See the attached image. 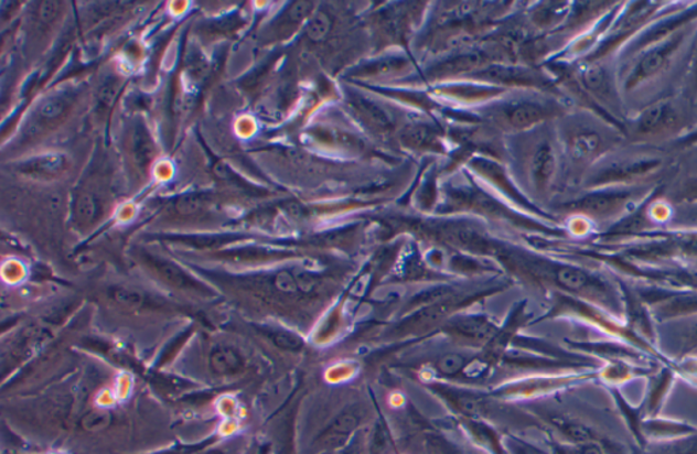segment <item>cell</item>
<instances>
[{"instance_id": "6da1fadb", "label": "cell", "mask_w": 697, "mask_h": 454, "mask_svg": "<svg viewBox=\"0 0 697 454\" xmlns=\"http://www.w3.org/2000/svg\"><path fill=\"white\" fill-rule=\"evenodd\" d=\"M603 248L637 264L697 271V230L664 229Z\"/></svg>"}, {"instance_id": "7a4b0ae2", "label": "cell", "mask_w": 697, "mask_h": 454, "mask_svg": "<svg viewBox=\"0 0 697 454\" xmlns=\"http://www.w3.org/2000/svg\"><path fill=\"white\" fill-rule=\"evenodd\" d=\"M696 31L697 22L685 26L669 39L650 45L630 61L621 63L618 75L621 95L626 96L642 90L643 87L664 77L682 55L685 45L693 42Z\"/></svg>"}, {"instance_id": "3957f363", "label": "cell", "mask_w": 697, "mask_h": 454, "mask_svg": "<svg viewBox=\"0 0 697 454\" xmlns=\"http://www.w3.org/2000/svg\"><path fill=\"white\" fill-rule=\"evenodd\" d=\"M689 105L682 96H666L646 105L626 119L624 139L631 143H654L678 139L687 132Z\"/></svg>"}, {"instance_id": "277c9868", "label": "cell", "mask_w": 697, "mask_h": 454, "mask_svg": "<svg viewBox=\"0 0 697 454\" xmlns=\"http://www.w3.org/2000/svg\"><path fill=\"white\" fill-rule=\"evenodd\" d=\"M655 186H619V188L589 190L582 196L561 206L573 217L607 227L618 223L652 194Z\"/></svg>"}, {"instance_id": "5b68a950", "label": "cell", "mask_w": 697, "mask_h": 454, "mask_svg": "<svg viewBox=\"0 0 697 454\" xmlns=\"http://www.w3.org/2000/svg\"><path fill=\"white\" fill-rule=\"evenodd\" d=\"M678 6L679 3L675 2H624L605 37L596 51L586 57V62H607L610 57L619 56L644 29Z\"/></svg>"}, {"instance_id": "8992f818", "label": "cell", "mask_w": 697, "mask_h": 454, "mask_svg": "<svg viewBox=\"0 0 697 454\" xmlns=\"http://www.w3.org/2000/svg\"><path fill=\"white\" fill-rule=\"evenodd\" d=\"M666 160L658 155L636 154L603 160L589 172L586 190L619 188V186L652 185L661 176Z\"/></svg>"}, {"instance_id": "52a82bcc", "label": "cell", "mask_w": 697, "mask_h": 454, "mask_svg": "<svg viewBox=\"0 0 697 454\" xmlns=\"http://www.w3.org/2000/svg\"><path fill=\"white\" fill-rule=\"evenodd\" d=\"M202 372L216 383L239 381L254 368V355L235 337L207 336L202 342Z\"/></svg>"}, {"instance_id": "ba28073f", "label": "cell", "mask_w": 697, "mask_h": 454, "mask_svg": "<svg viewBox=\"0 0 697 454\" xmlns=\"http://www.w3.org/2000/svg\"><path fill=\"white\" fill-rule=\"evenodd\" d=\"M623 141V133L612 127L575 123L565 133L567 160L580 173L590 172Z\"/></svg>"}, {"instance_id": "9c48e42d", "label": "cell", "mask_w": 697, "mask_h": 454, "mask_svg": "<svg viewBox=\"0 0 697 454\" xmlns=\"http://www.w3.org/2000/svg\"><path fill=\"white\" fill-rule=\"evenodd\" d=\"M577 85L598 107L621 123H626L618 75L612 73L605 62H585L578 72Z\"/></svg>"}, {"instance_id": "30bf717a", "label": "cell", "mask_w": 697, "mask_h": 454, "mask_svg": "<svg viewBox=\"0 0 697 454\" xmlns=\"http://www.w3.org/2000/svg\"><path fill=\"white\" fill-rule=\"evenodd\" d=\"M648 306L656 324H666L697 316V290H666L633 287Z\"/></svg>"}, {"instance_id": "8fae6325", "label": "cell", "mask_w": 697, "mask_h": 454, "mask_svg": "<svg viewBox=\"0 0 697 454\" xmlns=\"http://www.w3.org/2000/svg\"><path fill=\"white\" fill-rule=\"evenodd\" d=\"M365 419H367V411L362 406L346 407L315 435L310 447L312 454L346 447L354 436L362 432Z\"/></svg>"}, {"instance_id": "7c38bea8", "label": "cell", "mask_w": 697, "mask_h": 454, "mask_svg": "<svg viewBox=\"0 0 697 454\" xmlns=\"http://www.w3.org/2000/svg\"><path fill=\"white\" fill-rule=\"evenodd\" d=\"M567 345L571 348V352L585 355L596 360H630V363L662 366L660 360H656L652 355L639 350V348L626 343L618 340H597V342H578L567 340ZM665 366V365H664Z\"/></svg>"}, {"instance_id": "4fadbf2b", "label": "cell", "mask_w": 697, "mask_h": 454, "mask_svg": "<svg viewBox=\"0 0 697 454\" xmlns=\"http://www.w3.org/2000/svg\"><path fill=\"white\" fill-rule=\"evenodd\" d=\"M658 346L672 360L697 355V316L660 324Z\"/></svg>"}, {"instance_id": "5bb4252c", "label": "cell", "mask_w": 697, "mask_h": 454, "mask_svg": "<svg viewBox=\"0 0 697 454\" xmlns=\"http://www.w3.org/2000/svg\"><path fill=\"white\" fill-rule=\"evenodd\" d=\"M431 389L461 419H481L485 415L487 400L479 392L449 387L446 383H431Z\"/></svg>"}, {"instance_id": "9a60e30c", "label": "cell", "mask_w": 697, "mask_h": 454, "mask_svg": "<svg viewBox=\"0 0 697 454\" xmlns=\"http://www.w3.org/2000/svg\"><path fill=\"white\" fill-rule=\"evenodd\" d=\"M447 335L463 345L490 346L498 335V328L485 317H461L447 325Z\"/></svg>"}, {"instance_id": "2e32d148", "label": "cell", "mask_w": 697, "mask_h": 454, "mask_svg": "<svg viewBox=\"0 0 697 454\" xmlns=\"http://www.w3.org/2000/svg\"><path fill=\"white\" fill-rule=\"evenodd\" d=\"M660 368L661 366L641 365L620 359L608 360L597 369V372L598 380L605 383L608 388H620L636 378H648Z\"/></svg>"}, {"instance_id": "e0dca14e", "label": "cell", "mask_w": 697, "mask_h": 454, "mask_svg": "<svg viewBox=\"0 0 697 454\" xmlns=\"http://www.w3.org/2000/svg\"><path fill=\"white\" fill-rule=\"evenodd\" d=\"M677 372L669 366H661L658 370L653 372L647 378V394L644 399L642 410L646 411L647 415L653 417L664 404L666 396L672 391L675 386Z\"/></svg>"}, {"instance_id": "ac0fdd59", "label": "cell", "mask_w": 697, "mask_h": 454, "mask_svg": "<svg viewBox=\"0 0 697 454\" xmlns=\"http://www.w3.org/2000/svg\"><path fill=\"white\" fill-rule=\"evenodd\" d=\"M459 424L475 444L491 454H510L502 436L482 419H459Z\"/></svg>"}, {"instance_id": "d6986e66", "label": "cell", "mask_w": 697, "mask_h": 454, "mask_svg": "<svg viewBox=\"0 0 697 454\" xmlns=\"http://www.w3.org/2000/svg\"><path fill=\"white\" fill-rule=\"evenodd\" d=\"M530 172L538 188H549L557 173V154L554 145L544 142L534 151L530 161Z\"/></svg>"}, {"instance_id": "ffe728a7", "label": "cell", "mask_w": 697, "mask_h": 454, "mask_svg": "<svg viewBox=\"0 0 697 454\" xmlns=\"http://www.w3.org/2000/svg\"><path fill=\"white\" fill-rule=\"evenodd\" d=\"M559 112L560 108L555 107V105L523 102L508 110L507 119L511 126L527 128L541 123V121L559 115Z\"/></svg>"}, {"instance_id": "44dd1931", "label": "cell", "mask_w": 697, "mask_h": 454, "mask_svg": "<svg viewBox=\"0 0 697 454\" xmlns=\"http://www.w3.org/2000/svg\"><path fill=\"white\" fill-rule=\"evenodd\" d=\"M148 263L157 272L161 279H164L165 283L172 288L183 289L187 291H200V284L194 279H191L187 273L178 266L171 263V261L148 258Z\"/></svg>"}, {"instance_id": "7402d4cb", "label": "cell", "mask_w": 697, "mask_h": 454, "mask_svg": "<svg viewBox=\"0 0 697 454\" xmlns=\"http://www.w3.org/2000/svg\"><path fill=\"white\" fill-rule=\"evenodd\" d=\"M109 299L120 311L127 313L144 310L149 305V299L144 291L130 287V284H118V287L110 289Z\"/></svg>"}, {"instance_id": "603a6c76", "label": "cell", "mask_w": 697, "mask_h": 454, "mask_svg": "<svg viewBox=\"0 0 697 454\" xmlns=\"http://www.w3.org/2000/svg\"><path fill=\"white\" fill-rule=\"evenodd\" d=\"M131 156L139 169L147 171L154 160V143L147 128L137 126L131 133Z\"/></svg>"}, {"instance_id": "cb8c5ba5", "label": "cell", "mask_w": 697, "mask_h": 454, "mask_svg": "<svg viewBox=\"0 0 697 454\" xmlns=\"http://www.w3.org/2000/svg\"><path fill=\"white\" fill-rule=\"evenodd\" d=\"M690 108H697V31L689 44L688 56L685 60L682 95Z\"/></svg>"}, {"instance_id": "d4e9b609", "label": "cell", "mask_w": 697, "mask_h": 454, "mask_svg": "<svg viewBox=\"0 0 697 454\" xmlns=\"http://www.w3.org/2000/svg\"><path fill=\"white\" fill-rule=\"evenodd\" d=\"M475 357L469 354L446 353L432 363L433 370L444 378H454L469 369Z\"/></svg>"}, {"instance_id": "484cf974", "label": "cell", "mask_w": 697, "mask_h": 454, "mask_svg": "<svg viewBox=\"0 0 697 454\" xmlns=\"http://www.w3.org/2000/svg\"><path fill=\"white\" fill-rule=\"evenodd\" d=\"M101 215L100 201L92 192H83L75 201L74 219L79 226H92Z\"/></svg>"}, {"instance_id": "4316f807", "label": "cell", "mask_w": 697, "mask_h": 454, "mask_svg": "<svg viewBox=\"0 0 697 454\" xmlns=\"http://www.w3.org/2000/svg\"><path fill=\"white\" fill-rule=\"evenodd\" d=\"M68 107V97L51 96L40 105L37 109V118L34 120V125L42 128L43 123L60 118Z\"/></svg>"}, {"instance_id": "83f0119b", "label": "cell", "mask_w": 697, "mask_h": 454, "mask_svg": "<svg viewBox=\"0 0 697 454\" xmlns=\"http://www.w3.org/2000/svg\"><path fill=\"white\" fill-rule=\"evenodd\" d=\"M63 166H65V160H63L61 155L52 154L28 161L26 164L23 165V171L32 173L34 176H51V174L62 171Z\"/></svg>"}, {"instance_id": "f1b7e54d", "label": "cell", "mask_w": 697, "mask_h": 454, "mask_svg": "<svg viewBox=\"0 0 697 454\" xmlns=\"http://www.w3.org/2000/svg\"><path fill=\"white\" fill-rule=\"evenodd\" d=\"M249 444L251 441H248L246 436H232V439L207 445L191 454H246Z\"/></svg>"}, {"instance_id": "f546056e", "label": "cell", "mask_w": 697, "mask_h": 454, "mask_svg": "<svg viewBox=\"0 0 697 454\" xmlns=\"http://www.w3.org/2000/svg\"><path fill=\"white\" fill-rule=\"evenodd\" d=\"M427 454H472L447 436L431 433L426 439Z\"/></svg>"}, {"instance_id": "4dcf8cb0", "label": "cell", "mask_w": 697, "mask_h": 454, "mask_svg": "<svg viewBox=\"0 0 697 454\" xmlns=\"http://www.w3.org/2000/svg\"><path fill=\"white\" fill-rule=\"evenodd\" d=\"M667 229L697 230V205H676L675 215Z\"/></svg>"}, {"instance_id": "1f68e13d", "label": "cell", "mask_w": 697, "mask_h": 454, "mask_svg": "<svg viewBox=\"0 0 697 454\" xmlns=\"http://www.w3.org/2000/svg\"><path fill=\"white\" fill-rule=\"evenodd\" d=\"M331 26H333V22H331L330 15L324 13V11H319L308 23L307 36L313 43L323 42L329 36Z\"/></svg>"}, {"instance_id": "d6a6232c", "label": "cell", "mask_w": 697, "mask_h": 454, "mask_svg": "<svg viewBox=\"0 0 697 454\" xmlns=\"http://www.w3.org/2000/svg\"><path fill=\"white\" fill-rule=\"evenodd\" d=\"M213 197L207 194H190L180 197L176 209L180 214H195L212 205Z\"/></svg>"}, {"instance_id": "836d02e7", "label": "cell", "mask_w": 697, "mask_h": 454, "mask_svg": "<svg viewBox=\"0 0 697 454\" xmlns=\"http://www.w3.org/2000/svg\"><path fill=\"white\" fill-rule=\"evenodd\" d=\"M121 89V80L116 75H109L103 80L100 89H98V100L106 107H112L116 98H118Z\"/></svg>"}, {"instance_id": "e575fe53", "label": "cell", "mask_w": 697, "mask_h": 454, "mask_svg": "<svg viewBox=\"0 0 697 454\" xmlns=\"http://www.w3.org/2000/svg\"><path fill=\"white\" fill-rule=\"evenodd\" d=\"M555 454H610L605 447L597 442L590 444H556Z\"/></svg>"}, {"instance_id": "d590c367", "label": "cell", "mask_w": 697, "mask_h": 454, "mask_svg": "<svg viewBox=\"0 0 697 454\" xmlns=\"http://www.w3.org/2000/svg\"><path fill=\"white\" fill-rule=\"evenodd\" d=\"M505 447L510 454H546L538 447L527 444L525 441L516 439L514 435L505 436Z\"/></svg>"}, {"instance_id": "8d00e7d4", "label": "cell", "mask_w": 697, "mask_h": 454, "mask_svg": "<svg viewBox=\"0 0 697 454\" xmlns=\"http://www.w3.org/2000/svg\"><path fill=\"white\" fill-rule=\"evenodd\" d=\"M677 205H697V179L689 180L678 191L676 197Z\"/></svg>"}, {"instance_id": "74e56055", "label": "cell", "mask_w": 697, "mask_h": 454, "mask_svg": "<svg viewBox=\"0 0 697 454\" xmlns=\"http://www.w3.org/2000/svg\"><path fill=\"white\" fill-rule=\"evenodd\" d=\"M365 444H367V440H364L363 433L360 432L354 440L346 447H342V450L321 452L317 454H364Z\"/></svg>"}, {"instance_id": "f35d334b", "label": "cell", "mask_w": 697, "mask_h": 454, "mask_svg": "<svg viewBox=\"0 0 697 454\" xmlns=\"http://www.w3.org/2000/svg\"><path fill=\"white\" fill-rule=\"evenodd\" d=\"M673 145L682 150L697 148V126L690 128L683 137L676 139Z\"/></svg>"}, {"instance_id": "ab89813d", "label": "cell", "mask_w": 697, "mask_h": 454, "mask_svg": "<svg viewBox=\"0 0 697 454\" xmlns=\"http://www.w3.org/2000/svg\"><path fill=\"white\" fill-rule=\"evenodd\" d=\"M270 454H294V444L292 439H285L280 445H272Z\"/></svg>"}]
</instances>
